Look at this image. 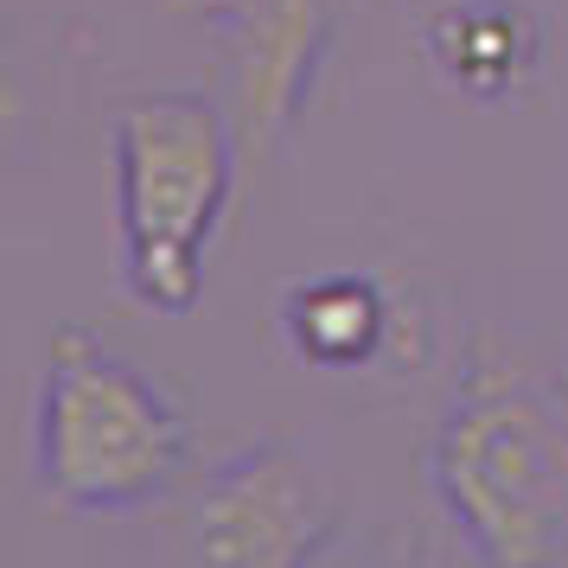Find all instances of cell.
<instances>
[{
	"instance_id": "1",
	"label": "cell",
	"mask_w": 568,
	"mask_h": 568,
	"mask_svg": "<svg viewBox=\"0 0 568 568\" xmlns=\"http://www.w3.org/2000/svg\"><path fill=\"white\" fill-rule=\"evenodd\" d=\"M428 486L479 568H556L568 556V389L473 333Z\"/></svg>"
},
{
	"instance_id": "2",
	"label": "cell",
	"mask_w": 568,
	"mask_h": 568,
	"mask_svg": "<svg viewBox=\"0 0 568 568\" xmlns=\"http://www.w3.org/2000/svg\"><path fill=\"white\" fill-rule=\"evenodd\" d=\"M115 282L134 307L180 313L205 294V256L236 192L231 103L205 90H154L115 109Z\"/></svg>"
},
{
	"instance_id": "3",
	"label": "cell",
	"mask_w": 568,
	"mask_h": 568,
	"mask_svg": "<svg viewBox=\"0 0 568 568\" xmlns=\"http://www.w3.org/2000/svg\"><path fill=\"white\" fill-rule=\"evenodd\" d=\"M192 422L166 389L90 326H64L32 415L39 498L71 517H129L192 473Z\"/></svg>"
},
{
	"instance_id": "4",
	"label": "cell",
	"mask_w": 568,
	"mask_h": 568,
	"mask_svg": "<svg viewBox=\"0 0 568 568\" xmlns=\"http://www.w3.org/2000/svg\"><path fill=\"white\" fill-rule=\"evenodd\" d=\"M333 498L294 440L217 460L185 491L180 568H313L333 542Z\"/></svg>"
},
{
	"instance_id": "5",
	"label": "cell",
	"mask_w": 568,
	"mask_h": 568,
	"mask_svg": "<svg viewBox=\"0 0 568 568\" xmlns=\"http://www.w3.org/2000/svg\"><path fill=\"white\" fill-rule=\"evenodd\" d=\"M338 0H236L224 13L231 45V115L243 134V154L275 148L307 103L313 71L333 39Z\"/></svg>"
},
{
	"instance_id": "6",
	"label": "cell",
	"mask_w": 568,
	"mask_h": 568,
	"mask_svg": "<svg viewBox=\"0 0 568 568\" xmlns=\"http://www.w3.org/2000/svg\"><path fill=\"white\" fill-rule=\"evenodd\" d=\"M409 301L364 268H326V275H301L275 307V333H282L287 358L326 371V377H358L377 364L409 358Z\"/></svg>"
},
{
	"instance_id": "7",
	"label": "cell",
	"mask_w": 568,
	"mask_h": 568,
	"mask_svg": "<svg viewBox=\"0 0 568 568\" xmlns=\"http://www.w3.org/2000/svg\"><path fill=\"white\" fill-rule=\"evenodd\" d=\"M422 58L466 103H511L542 78L549 27L530 0H447L422 27Z\"/></svg>"
},
{
	"instance_id": "8",
	"label": "cell",
	"mask_w": 568,
	"mask_h": 568,
	"mask_svg": "<svg viewBox=\"0 0 568 568\" xmlns=\"http://www.w3.org/2000/svg\"><path fill=\"white\" fill-rule=\"evenodd\" d=\"M447 530H454V524H447ZM447 530H440V524H403L377 568H460V556H454Z\"/></svg>"
}]
</instances>
